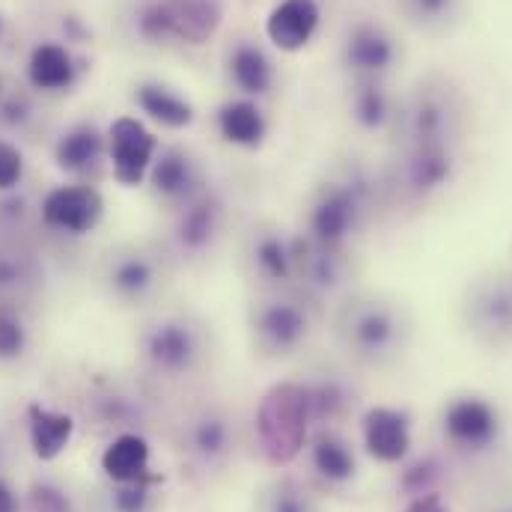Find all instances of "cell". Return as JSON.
<instances>
[{
  "instance_id": "obj_1",
  "label": "cell",
  "mask_w": 512,
  "mask_h": 512,
  "mask_svg": "<svg viewBox=\"0 0 512 512\" xmlns=\"http://www.w3.org/2000/svg\"><path fill=\"white\" fill-rule=\"evenodd\" d=\"M384 194V182H379L361 161L352 158L334 167L310 191L304 203L301 233L322 245L352 248V242L376 218Z\"/></svg>"
},
{
  "instance_id": "obj_2",
  "label": "cell",
  "mask_w": 512,
  "mask_h": 512,
  "mask_svg": "<svg viewBox=\"0 0 512 512\" xmlns=\"http://www.w3.org/2000/svg\"><path fill=\"white\" fill-rule=\"evenodd\" d=\"M411 337L405 307L382 292H349L334 307V340L340 352L367 370H382L399 361Z\"/></svg>"
},
{
  "instance_id": "obj_3",
  "label": "cell",
  "mask_w": 512,
  "mask_h": 512,
  "mask_svg": "<svg viewBox=\"0 0 512 512\" xmlns=\"http://www.w3.org/2000/svg\"><path fill=\"white\" fill-rule=\"evenodd\" d=\"M137 361L158 382H188L212 361V331L188 307H155L137 331Z\"/></svg>"
},
{
  "instance_id": "obj_4",
  "label": "cell",
  "mask_w": 512,
  "mask_h": 512,
  "mask_svg": "<svg viewBox=\"0 0 512 512\" xmlns=\"http://www.w3.org/2000/svg\"><path fill=\"white\" fill-rule=\"evenodd\" d=\"M319 307L298 289H254L245 313L248 337L259 358L289 361L313 337Z\"/></svg>"
},
{
  "instance_id": "obj_5",
  "label": "cell",
  "mask_w": 512,
  "mask_h": 512,
  "mask_svg": "<svg viewBox=\"0 0 512 512\" xmlns=\"http://www.w3.org/2000/svg\"><path fill=\"white\" fill-rule=\"evenodd\" d=\"M173 262L161 248L123 242L108 248L99 259V286L102 292L128 310H146L164 304L170 289Z\"/></svg>"
},
{
  "instance_id": "obj_6",
  "label": "cell",
  "mask_w": 512,
  "mask_h": 512,
  "mask_svg": "<svg viewBox=\"0 0 512 512\" xmlns=\"http://www.w3.org/2000/svg\"><path fill=\"white\" fill-rule=\"evenodd\" d=\"M167 236L161 251L170 262L197 265L224 245L230 230V203L218 188H206L194 203L167 215Z\"/></svg>"
},
{
  "instance_id": "obj_7",
  "label": "cell",
  "mask_w": 512,
  "mask_h": 512,
  "mask_svg": "<svg viewBox=\"0 0 512 512\" xmlns=\"http://www.w3.org/2000/svg\"><path fill=\"white\" fill-rule=\"evenodd\" d=\"M462 123V105L447 81H423L396 111L393 134L405 146H453Z\"/></svg>"
},
{
  "instance_id": "obj_8",
  "label": "cell",
  "mask_w": 512,
  "mask_h": 512,
  "mask_svg": "<svg viewBox=\"0 0 512 512\" xmlns=\"http://www.w3.org/2000/svg\"><path fill=\"white\" fill-rule=\"evenodd\" d=\"M292 289L310 298L319 310L325 304L337 307L349 292H355V262L352 248H334L313 242L301 230L292 233Z\"/></svg>"
},
{
  "instance_id": "obj_9",
  "label": "cell",
  "mask_w": 512,
  "mask_h": 512,
  "mask_svg": "<svg viewBox=\"0 0 512 512\" xmlns=\"http://www.w3.org/2000/svg\"><path fill=\"white\" fill-rule=\"evenodd\" d=\"M459 316L480 346H512V271L501 268L474 277L462 295Z\"/></svg>"
},
{
  "instance_id": "obj_10",
  "label": "cell",
  "mask_w": 512,
  "mask_h": 512,
  "mask_svg": "<svg viewBox=\"0 0 512 512\" xmlns=\"http://www.w3.org/2000/svg\"><path fill=\"white\" fill-rule=\"evenodd\" d=\"M259 444L271 465L292 462L307 447L310 414L301 393V384H280L274 387L259 408Z\"/></svg>"
},
{
  "instance_id": "obj_11",
  "label": "cell",
  "mask_w": 512,
  "mask_h": 512,
  "mask_svg": "<svg viewBox=\"0 0 512 512\" xmlns=\"http://www.w3.org/2000/svg\"><path fill=\"white\" fill-rule=\"evenodd\" d=\"M179 450L185 462L206 477L224 471L236 453V420L221 405L191 411L179 426Z\"/></svg>"
},
{
  "instance_id": "obj_12",
  "label": "cell",
  "mask_w": 512,
  "mask_h": 512,
  "mask_svg": "<svg viewBox=\"0 0 512 512\" xmlns=\"http://www.w3.org/2000/svg\"><path fill=\"white\" fill-rule=\"evenodd\" d=\"M146 188H149L152 203L164 215H173L185 209L188 203H194L212 185H209L203 161L188 146L170 143V146H158L152 167L146 173Z\"/></svg>"
},
{
  "instance_id": "obj_13",
  "label": "cell",
  "mask_w": 512,
  "mask_h": 512,
  "mask_svg": "<svg viewBox=\"0 0 512 512\" xmlns=\"http://www.w3.org/2000/svg\"><path fill=\"white\" fill-rule=\"evenodd\" d=\"M453 173H456L453 146H405L399 149L384 179V191L396 194L399 200L420 203L444 191L453 182Z\"/></svg>"
},
{
  "instance_id": "obj_14",
  "label": "cell",
  "mask_w": 512,
  "mask_h": 512,
  "mask_svg": "<svg viewBox=\"0 0 512 512\" xmlns=\"http://www.w3.org/2000/svg\"><path fill=\"white\" fill-rule=\"evenodd\" d=\"M242 268L254 289L292 286V233L274 221H254L242 236Z\"/></svg>"
},
{
  "instance_id": "obj_15",
  "label": "cell",
  "mask_w": 512,
  "mask_h": 512,
  "mask_svg": "<svg viewBox=\"0 0 512 512\" xmlns=\"http://www.w3.org/2000/svg\"><path fill=\"white\" fill-rule=\"evenodd\" d=\"M105 221V197L93 182L57 185L42 194V227L45 233L81 239L99 230Z\"/></svg>"
},
{
  "instance_id": "obj_16",
  "label": "cell",
  "mask_w": 512,
  "mask_h": 512,
  "mask_svg": "<svg viewBox=\"0 0 512 512\" xmlns=\"http://www.w3.org/2000/svg\"><path fill=\"white\" fill-rule=\"evenodd\" d=\"M444 438L462 453H486L501 438V414L483 396H459L444 408L441 417Z\"/></svg>"
},
{
  "instance_id": "obj_17",
  "label": "cell",
  "mask_w": 512,
  "mask_h": 512,
  "mask_svg": "<svg viewBox=\"0 0 512 512\" xmlns=\"http://www.w3.org/2000/svg\"><path fill=\"white\" fill-rule=\"evenodd\" d=\"M155 152H158L155 134L137 117H117L108 128V161L120 185L126 188L143 185Z\"/></svg>"
},
{
  "instance_id": "obj_18",
  "label": "cell",
  "mask_w": 512,
  "mask_h": 512,
  "mask_svg": "<svg viewBox=\"0 0 512 512\" xmlns=\"http://www.w3.org/2000/svg\"><path fill=\"white\" fill-rule=\"evenodd\" d=\"M396 54V39L379 21H355L340 42V63L349 78H384Z\"/></svg>"
},
{
  "instance_id": "obj_19",
  "label": "cell",
  "mask_w": 512,
  "mask_h": 512,
  "mask_svg": "<svg viewBox=\"0 0 512 512\" xmlns=\"http://www.w3.org/2000/svg\"><path fill=\"white\" fill-rule=\"evenodd\" d=\"M224 78L239 99H268L277 84V66L271 54L251 39L236 36L224 51Z\"/></svg>"
},
{
  "instance_id": "obj_20",
  "label": "cell",
  "mask_w": 512,
  "mask_h": 512,
  "mask_svg": "<svg viewBox=\"0 0 512 512\" xmlns=\"http://www.w3.org/2000/svg\"><path fill=\"white\" fill-rule=\"evenodd\" d=\"M48 274L33 242L0 239V301L30 307L45 292Z\"/></svg>"
},
{
  "instance_id": "obj_21",
  "label": "cell",
  "mask_w": 512,
  "mask_h": 512,
  "mask_svg": "<svg viewBox=\"0 0 512 512\" xmlns=\"http://www.w3.org/2000/svg\"><path fill=\"white\" fill-rule=\"evenodd\" d=\"M322 21V9L316 0H280L265 18V36L274 48L286 54L304 51Z\"/></svg>"
},
{
  "instance_id": "obj_22",
  "label": "cell",
  "mask_w": 512,
  "mask_h": 512,
  "mask_svg": "<svg viewBox=\"0 0 512 512\" xmlns=\"http://www.w3.org/2000/svg\"><path fill=\"white\" fill-rule=\"evenodd\" d=\"M298 384H301V393L307 402L310 423H316L319 429H331V423L346 417L355 402V390L346 379V373H340L334 367H319Z\"/></svg>"
},
{
  "instance_id": "obj_23",
  "label": "cell",
  "mask_w": 512,
  "mask_h": 512,
  "mask_svg": "<svg viewBox=\"0 0 512 512\" xmlns=\"http://www.w3.org/2000/svg\"><path fill=\"white\" fill-rule=\"evenodd\" d=\"M108 158V134L93 123H78L66 128L54 143V161L63 173L87 182L99 173V167Z\"/></svg>"
},
{
  "instance_id": "obj_24",
  "label": "cell",
  "mask_w": 512,
  "mask_h": 512,
  "mask_svg": "<svg viewBox=\"0 0 512 512\" xmlns=\"http://www.w3.org/2000/svg\"><path fill=\"white\" fill-rule=\"evenodd\" d=\"M364 447L382 465H399L411 450V426L399 408L376 405L364 414Z\"/></svg>"
},
{
  "instance_id": "obj_25",
  "label": "cell",
  "mask_w": 512,
  "mask_h": 512,
  "mask_svg": "<svg viewBox=\"0 0 512 512\" xmlns=\"http://www.w3.org/2000/svg\"><path fill=\"white\" fill-rule=\"evenodd\" d=\"M215 131L236 149H259L268 137V117L254 99H227L215 111Z\"/></svg>"
},
{
  "instance_id": "obj_26",
  "label": "cell",
  "mask_w": 512,
  "mask_h": 512,
  "mask_svg": "<svg viewBox=\"0 0 512 512\" xmlns=\"http://www.w3.org/2000/svg\"><path fill=\"white\" fill-rule=\"evenodd\" d=\"M346 108L361 131H387L396 123V102L384 87V78H352Z\"/></svg>"
},
{
  "instance_id": "obj_27",
  "label": "cell",
  "mask_w": 512,
  "mask_h": 512,
  "mask_svg": "<svg viewBox=\"0 0 512 512\" xmlns=\"http://www.w3.org/2000/svg\"><path fill=\"white\" fill-rule=\"evenodd\" d=\"M307 459L313 474L325 486H346L358 474V459L352 444L334 429H319L313 435V441L307 444Z\"/></svg>"
},
{
  "instance_id": "obj_28",
  "label": "cell",
  "mask_w": 512,
  "mask_h": 512,
  "mask_svg": "<svg viewBox=\"0 0 512 512\" xmlns=\"http://www.w3.org/2000/svg\"><path fill=\"white\" fill-rule=\"evenodd\" d=\"M36 233H45V227H42V194H33L21 185L0 191V239L33 242Z\"/></svg>"
},
{
  "instance_id": "obj_29",
  "label": "cell",
  "mask_w": 512,
  "mask_h": 512,
  "mask_svg": "<svg viewBox=\"0 0 512 512\" xmlns=\"http://www.w3.org/2000/svg\"><path fill=\"white\" fill-rule=\"evenodd\" d=\"M72 435H75V420L66 411H54L39 402L27 408V441L42 462H54L69 447Z\"/></svg>"
},
{
  "instance_id": "obj_30",
  "label": "cell",
  "mask_w": 512,
  "mask_h": 512,
  "mask_svg": "<svg viewBox=\"0 0 512 512\" xmlns=\"http://www.w3.org/2000/svg\"><path fill=\"white\" fill-rule=\"evenodd\" d=\"M134 105L158 126L188 128L194 123L197 111L191 99H185L179 90L161 84V81H143L134 87Z\"/></svg>"
},
{
  "instance_id": "obj_31",
  "label": "cell",
  "mask_w": 512,
  "mask_h": 512,
  "mask_svg": "<svg viewBox=\"0 0 512 512\" xmlns=\"http://www.w3.org/2000/svg\"><path fill=\"white\" fill-rule=\"evenodd\" d=\"M78 66L72 54L57 42H39L27 57V81L42 93H63L75 84Z\"/></svg>"
},
{
  "instance_id": "obj_32",
  "label": "cell",
  "mask_w": 512,
  "mask_h": 512,
  "mask_svg": "<svg viewBox=\"0 0 512 512\" xmlns=\"http://www.w3.org/2000/svg\"><path fill=\"white\" fill-rule=\"evenodd\" d=\"M173 36L185 45H203L215 36L224 18V0H170Z\"/></svg>"
},
{
  "instance_id": "obj_33",
  "label": "cell",
  "mask_w": 512,
  "mask_h": 512,
  "mask_svg": "<svg viewBox=\"0 0 512 512\" xmlns=\"http://www.w3.org/2000/svg\"><path fill=\"white\" fill-rule=\"evenodd\" d=\"M102 471L111 483L152 477L149 474V441L140 432H120L102 453Z\"/></svg>"
},
{
  "instance_id": "obj_34",
  "label": "cell",
  "mask_w": 512,
  "mask_h": 512,
  "mask_svg": "<svg viewBox=\"0 0 512 512\" xmlns=\"http://www.w3.org/2000/svg\"><path fill=\"white\" fill-rule=\"evenodd\" d=\"M131 36L143 45H170L173 36V9L170 0H137L128 9Z\"/></svg>"
},
{
  "instance_id": "obj_35",
  "label": "cell",
  "mask_w": 512,
  "mask_h": 512,
  "mask_svg": "<svg viewBox=\"0 0 512 512\" xmlns=\"http://www.w3.org/2000/svg\"><path fill=\"white\" fill-rule=\"evenodd\" d=\"M33 349V328L27 307L0 301V367L21 364Z\"/></svg>"
},
{
  "instance_id": "obj_36",
  "label": "cell",
  "mask_w": 512,
  "mask_h": 512,
  "mask_svg": "<svg viewBox=\"0 0 512 512\" xmlns=\"http://www.w3.org/2000/svg\"><path fill=\"white\" fill-rule=\"evenodd\" d=\"M256 512H319V504L304 483L283 477L256 495Z\"/></svg>"
},
{
  "instance_id": "obj_37",
  "label": "cell",
  "mask_w": 512,
  "mask_h": 512,
  "mask_svg": "<svg viewBox=\"0 0 512 512\" xmlns=\"http://www.w3.org/2000/svg\"><path fill=\"white\" fill-rule=\"evenodd\" d=\"M158 495H155V477L128 480V483H111L102 492V512H155Z\"/></svg>"
},
{
  "instance_id": "obj_38",
  "label": "cell",
  "mask_w": 512,
  "mask_h": 512,
  "mask_svg": "<svg viewBox=\"0 0 512 512\" xmlns=\"http://www.w3.org/2000/svg\"><path fill=\"white\" fill-rule=\"evenodd\" d=\"M396 6L405 15V21H411L414 27L441 30L459 15L462 0H396Z\"/></svg>"
},
{
  "instance_id": "obj_39",
  "label": "cell",
  "mask_w": 512,
  "mask_h": 512,
  "mask_svg": "<svg viewBox=\"0 0 512 512\" xmlns=\"http://www.w3.org/2000/svg\"><path fill=\"white\" fill-rule=\"evenodd\" d=\"M96 411L102 423L120 426V432H137L134 423L140 420V402H134V396H128L123 390H108L96 396Z\"/></svg>"
},
{
  "instance_id": "obj_40",
  "label": "cell",
  "mask_w": 512,
  "mask_h": 512,
  "mask_svg": "<svg viewBox=\"0 0 512 512\" xmlns=\"http://www.w3.org/2000/svg\"><path fill=\"white\" fill-rule=\"evenodd\" d=\"M24 512H75L69 492L54 483V480H33L24 501H21Z\"/></svg>"
},
{
  "instance_id": "obj_41",
  "label": "cell",
  "mask_w": 512,
  "mask_h": 512,
  "mask_svg": "<svg viewBox=\"0 0 512 512\" xmlns=\"http://www.w3.org/2000/svg\"><path fill=\"white\" fill-rule=\"evenodd\" d=\"M24 179V155L15 143L0 140V191L18 188Z\"/></svg>"
},
{
  "instance_id": "obj_42",
  "label": "cell",
  "mask_w": 512,
  "mask_h": 512,
  "mask_svg": "<svg viewBox=\"0 0 512 512\" xmlns=\"http://www.w3.org/2000/svg\"><path fill=\"white\" fill-rule=\"evenodd\" d=\"M0 120L9 128H24L33 120V105L27 102V96H9L3 99L0 96Z\"/></svg>"
},
{
  "instance_id": "obj_43",
  "label": "cell",
  "mask_w": 512,
  "mask_h": 512,
  "mask_svg": "<svg viewBox=\"0 0 512 512\" xmlns=\"http://www.w3.org/2000/svg\"><path fill=\"white\" fill-rule=\"evenodd\" d=\"M405 512H450V510H447V504L441 501V495H438V492H426V495L411 498V504L405 507Z\"/></svg>"
},
{
  "instance_id": "obj_44",
  "label": "cell",
  "mask_w": 512,
  "mask_h": 512,
  "mask_svg": "<svg viewBox=\"0 0 512 512\" xmlns=\"http://www.w3.org/2000/svg\"><path fill=\"white\" fill-rule=\"evenodd\" d=\"M0 512H21V495L12 489V483L0 474Z\"/></svg>"
},
{
  "instance_id": "obj_45",
  "label": "cell",
  "mask_w": 512,
  "mask_h": 512,
  "mask_svg": "<svg viewBox=\"0 0 512 512\" xmlns=\"http://www.w3.org/2000/svg\"><path fill=\"white\" fill-rule=\"evenodd\" d=\"M492 512H512V501H510V504H501V507H495Z\"/></svg>"
}]
</instances>
